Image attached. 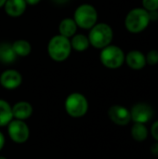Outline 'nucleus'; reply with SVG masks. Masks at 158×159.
Segmentation results:
<instances>
[{
    "mask_svg": "<svg viewBox=\"0 0 158 159\" xmlns=\"http://www.w3.org/2000/svg\"><path fill=\"white\" fill-rule=\"evenodd\" d=\"M16 58L17 56L12 49L11 44H0V62H3L5 64H10L15 61Z\"/></svg>",
    "mask_w": 158,
    "mask_h": 159,
    "instance_id": "obj_18",
    "label": "nucleus"
},
{
    "mask_svg": "<svg viewBox=\"0 0 158 159\" xmlns=\"http://www.w3.org/2000/svg\"><path fill=\"white\" fill-rule=\"evenodd\" d=\"M12 107V115L14 119L26 120L33 115V106L30 102L25 101H20L16 102Z\"/></svg>",
    "mask_w": 158,
    "mask_h": 159,
    "instance_id": "obj_12",
    "label": "nucleus"
},
{
    "mask_svg": "<svg viewBox=\"0 0 158 159\" xmlns=\"http://www.w3.org/2000/svg\"><path fill=\"white\" fill-rule=\"evenodd\" d=\"M6 1H7V0H0V8L4 7V5H5Z\"/></svg>",
    "mask_w": 158,
    "mask_h": 159,
    "instance_id": "obj_26",
    "label": "nucleus"
},
{
    "mask_svg": "<svg viewBox=\"0 0 158 159\" xmlns=\"http://www.w3.org/2000/svg\"><path fill=\"white\" fill-rule=\"evenodd\" d=\"M11 47L17 57H26L32 52V45L25 39H18L14 41L11 44Z\"/></svg>",
    "mask_w": 158,
    "mask_h": 159,
    "instance_id": "obj_15",
    "label": "nucleus"
},
{
    "mask_svg": "<svg viewBox=\"0 0 158 159\" xmlns=\"http://www.w3.org/2000/svg\"><path fill=\"white\" fill-rule=\"evenodd\" d=\"M13 119L12 107L5 100L0 99V127L7 126Z\"/></svg>",
    "mask_w": 158,
    "mask_h": 159,
    "instance_id": "obj_17",
    "label": "nucleus"
},
{
    "mask_svg": "<svg viewBox=\"0 0 158 159\" xmlns=\"http://www.w3.org/2000/svg\"><path fill=\"white\" fill-rule=\"evenodd\" d=\"M22 83L20 73L15 69H7L0 75V85L8 90L18 89Z\"/></svg>",
    "mask_w": 158,
    "mask_h": 159,
    "instance_id": "obj_9",
    "label": "nucleus"
},
{
    "mask_svg": "<svg viewBox=\"0 0 158 159\" xmlns=\"http://www.w3.org/2000/svg\"><path fill=\"white\" fill-rule=\"evenodd\" d=\"M56 1H58V2H64V1H66V0H56Z\"/></svg>",
    "mask_w": 158,
    "mask_h": 159,
    "instance_id": "obj_27",
    "label": "nucleus"
},
{
    "mask_svg": "<svg viewBox=\"0 0 158 159\" xmlns=\"http://www.w3.org/2000/svg\"><path fill=\"white\" fill-rule=\"evenodd\" d=\"M128 66L133 70H142L146 64L145 55L140 50H131L125 56Z\"/></svg>",
    "mask_w": 158,
    "mask_h": 159,
    "instance_id": "obj_13",
    "label": "nucleus"
},
{
    "mask_svg": "<svg viewBox=\"0 0 158 159\" xmlns=\"http://www.w3.org/2000/svg\"><path fill=\"white\" fill-rule=\"evenodd\" d=\"M146 58V62L149 63L150 65H156L158 63V50L156 49H152L150 50L147 55L145 56Z\"/></svg>",
    "mask_w": 158,
    "mask_h": 159,
    "instance_id": "obj_20",
    "label": "nucleus"
},
{
    "mask_svg": "<svg viewBox=\"0 0 158 159\" xmlns=\"http://www.w3.org/2000/svg\"><path fill=\"white\" fill-rule=\"evenodd\" d=\"M41 0H25L26 4L29 5V6H35L37 5Z\"/></svg>",
    "mask_w": 158,
    "mask_h": 159,
    "instance_id": "obj_25",
    "label": "nucleus"
},
{
    "mask_svg": "<svg viewBox=\"0 0 158 159\" xmlns=\"http://www.w3.org/2000/svg\"><path fill=\"white\" fill-rule=\"evenodd\" d=\"M71 47L72 49L77 51V52H83L88 48L90 46L88 37L82 34H75L74 36L71 37Z\"/></svg>",
    "mask_w": 158,
    "mask_h": 159,
    "instance_id": "obj_16",
    "label": "nucleus"
},
{
    "mask_svg": "<svg viewBox=\"0 0 158 159\" xmlns=\"http://www.w3.org/2000/svg\"><path fill=\"white\" fill-rule=\"evenodd\" d=\"M150 150H151V153H152L154 156L158 157V142H156V143H154V144L151 146Z\"/></svg>",
    "mask_w": 158,
    "mask_h": 159,
    "instance_id": "obj_23",
    "label": "nucleus"
},
{
    "mask_svg": "<svg viewBox=\"0 0 158 159\" xmlns=\"http://www.w3.org/2000/svg\"><path fill=\"white\" fill-rule=\"evenodd\" d=\"M72 47L70 39L57 34L50 38L47 44V53L51 60L57 62L66 61L71 55Z\"/></svg>",
    "mask_w": 158,
    "mask_h": 159,
    "instance_id": "obj_1",
    "label": "nucleus"
},
{
    "mask_svg": "<svg viewBox=\"0 0 158 159\" xmlns=\"http://www.w3.org/2000/svg\"><path fill=\"white\" fill-rule=\"evenodd\" d=\"M77 25L74 19L72 18H65L61 20L59 24V34L63 35L67 38L74 36L77 31Z\"/></svg>",
    "mask_w": 158,
    "mask_h": 159,
    "instance_id": "obj_14",
    "label": "nucleus"
},
{
    "mask_svg": "<svg viewBox=\"0 0 158 159\" xmlns=\"http://www.w3.org/2000/svg\"><path fill=\"white\" fill-rule=\"evenodd\" d=\"M125 56L122 48L115 45H109L102 49L100 60L104 67L108 69H118L125 62Z\"/></svg>",
    "mask_w": 158,
    "mask_h": 159,
    "instance_id": "obj_6",
    "label": "nucleus"
},
{
    "mask_svg": "<svg viewBox=\"0 0 158 159\" xmlns=\"http://www.w3.org/2000/svg\"><path fill=\"white\" fill-rule=\"evenodd\" d=\"M151 135L153 136V138L158 142V120L153 123V125L151 126Z\"/></svg>",
    "mask_w": 158,
    "mask_h": 159,
    "instance_id": "obj_22",
    "label": "nucleus"
},
{
    "mask_svg": "<svg viewBox=\"0 0 158 159\" xmlns=\"http://www.w3.org/2000/svg\"><path fill=\"white\" fill-rule=\"evenodd\" d=\"M3 7L7 16L11 18H18L23 15L26 10L27 4L25 0H7Z\"/></svg>",
    "mask_w": 158,
    "mask_h": 159,
    "instance_id": "obj_11",
    "label": "nucleus"
},
{
    "mask_svg": "<svg viewBox=\"0 0 158 159\" xmlns=\"http://www.w3.org/2000/svg\"><path fill=\"white\" fill-rule=\"evenodd\" d=\"M150 21L149 12L143 7H136L131 9L126 16L125 26L129 33L139 34L148 27Z\"/></svg>",
    "mask_w": 158,
    "mask_h": 159,
    "instance_id": "obj_3",
    "label": "nucleus"
},
{
    "mask_svg": "<svg viewBox=\"0 0 158 159\" xmlns=\"http://www.w3.org/2000/svg\"><path fill=\"white\" fill-rule=\"evenodd\" d=\"M88 37L90 46L98 49H102L103 48L111 45L114 37V32L112 27L107 23H96L90 29Z\"/></svg>",
    "mask_w": 158,
    "mask_h": 159,
    "instance_id": "obj_2",
    "label": "nucleus"
},
{
    "mask_svg": "<svg viewBox=\"0 0 158 159\" xmlns=\"http://www.w3.org/2000/svg\"><path fill=\"white\" fill-rule=\"evenodd\" d=\"M64 108L68 116L71 117L80 118L88 113V102L83 94L79 92H73L65 99Z\"/></svg>",
    "mask_w": 158,
    "mask_h": 159,
    "instance_id": "obj_5",
    "label": "nucleus"
},
{
    "mask_svg": "<svg viewBox=\"0 0 158 159\" xmlns=\"http://www.w3.org/2000/svg\"><path fill=\"white\" fill-rule=\"evenodd\" d=\"M0 159H7L5 157H0Z\"/></svg>",
    "mask_w": 158,
    "mask_h": 159,
    "instance_id": "obj_28",
    "label": "nucleus"
},
{
    "mask_svg": "<svg viewBox=\"0 0 158 159\" xmlns=\"http://www.w3.org/2000/svg\"><path fill=\"white\" fill-rule=\"evenodd\" d=\"M143 8L148 12L150 11H157L158 10V0H142Z\"/></svg>",
    "mask_w": 158,
    "mask_h": 159,
    "instance_id": "obj_21",
    "label": "nucleus"
},
{
    "mask_svg": "<svg viewBox=\"0 0 158 159\" xmlns=\"http://www.w3.org/2000/svg\"><path fill=\"white\" fill-rule=\"evenodd\" d=\"M7 133L11 141L16 143H24L30 137V129L23 120L12 119L7 125Z\"/></svg>",
    "mask_w": 158,
    "mask_h": 159,
    "instance_id": "obj_7",
    "label": "nucleus"
},
{
    "mask_svg": "<svg viewBox=\"0 0 158 159\" xmlns=\"http://www.w3.org/2000/svg\"><path fill=\"white\" fill-rule=\"evenodd\" d=\"M5 143H6V140H5V136L4 134L0 131V151L4 148V145H5Z\"/></svg>",
    "mask_w": 158,
    "mask_h": 159,
    "instance_id": "obj_24",
    "label": "nucleus"
},
{
    "mask_svg": "<svg viewBox=\"0 0 158 159\" xmlns=\"http://www.w3.org/2000/svg\"><path fill=\"white\" fill-rule=\"evenodd\" d=\"M131 136L137 142H143L148 137V129L144 124L134 123L131 128Z\"/></svg>",
    "mask_w": 158,
    "mask_h": 159,
    "instance_id": "obj_19",
    "label": "nucleus"
},
{
    "mask_svg": "<svg viewBox=\"0 0 158 159\" xmlns=\"http://www.w3.org/2000/svg\"><path fill=\"white\" fill-rule=\"evenodd\" d=\"M154 113V109L151 105L144 102H139L133 105L130 110L131 120L135 123L145 124L153 118Z\"/></svg>",
    "mask_w": 158,
    "mask_h": 159,
    "instance_id": "obj_8",
    "label": "nucleus"
},
{
    "mask_svg": "<svg viewBox=\"0 0 158 159\" xmlns=\"http://www.w3.org/2000/svg\"><path fill=\"white\" fill-rule=\"evenodd\" d=\"M109 118L118 126H127L131 121L130 111L122 105H113L108 110Z\"/></svg>",
    "mask_w": 158,
    "mask_h": 159,
    "instance_id": "obj_10",
    "label": "nucleus"
},
{
    "mask_svg": "<svg viewBox=\"0 0 158 159\" xmlns=\"http://www.w3.org/2000/svg\"><path fill=\"white\" fill-rule=\"evenodd\" d=\"M73 19L77 27L90 30L98 21V11L90 4H82L74 10Z\"/></svg>",
    "mask_w": 158,
    "mask_h": 159,
    "instance_id": "obj_4",
    "label": "nucleus"
}]
</instances>
